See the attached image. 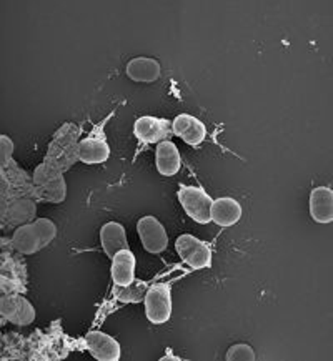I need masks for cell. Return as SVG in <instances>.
Wrapping results in <instances>:
<instances>
[{
    "instance_id": "7a4b0ae2",
    "label": "cell",
    "mask_w": 333,
    "mask_h": 361,
    "mask_svg": "<svg viewBox=\"0 0 333 361\" xmlns=\"http://www.w3.org/2000/svg\"><path fill=\"white\" fill-rule=\"evenodd\" d=\"M57 237V226L49 219H37L13 231L11 247L22 255H34L44 250Z\"/></svg>"
},
{
    "instance_id": "d4e9b609",
    "label": "cell",
    "mask_w": 333,
    "mask_h": 361,
    "mask_svg": "<svg viewBox=\"0 0 333 361\" xmlns=\"http://www.w3.org/2000/svg\"><path fill=\"white\" fill-rule=\"evenodd\" d=\"M165 360H175V361H180L182 358H178V356H162V361Z\"/></svg>"
},
{
    "instance_id": "4fadbf2b",
    "label": "cell",
    "mask_w": 333,
    "mask_h": 361,
    "mask_svg": "<svg viewBox=\"0 0 333 361\" xmlns=\"http://www.w3.org/2000/svg\"><path fill=\"white\" fill-rule=\"evenodd\" d=\"M83 345L89 353L99 361H119L122 356L120 343L104 331H90L83 338Z\"/></svg>"
},
{
    "instance_id": "7c38bea8",
    "label": "cell",
    "mask_w": 333,
    "mask_h": 361,
    "mask_svg": "<svg viewBox=\"0 0 333 361\" xmlns=\"http://www.w3.org/2000/svg\"><path fill=\"white\" fill-rule=\"evenodd\" d=\"M37 207L34 198H16L11 202H2V216L4 228H12V226H22L32 224L35 219Z\"/></svg>"
},
{
    "instance_id": "6da1fadb",
    "label": "cell",
    "mask_w": 333,
    "mask_h": 361,
    "mask_svg": "<svg viewBox=\"0 0 333 361\" xmlns=\"http://www.w3.org/2000/svg\"><path fill=\"white\" fill-rule=\"evenodd\" d=\"M80 147V128L73 123H66L59 128L50 142L44 164H47L60 172H67L78 160Z\"/></svg>"
},
{
    "instance_id": "44dd1931",
    "label": "cell",
    "mask_w": 333,
    "mask_h": 361,
    "mask_svg": "<svg viewBox=\"0 0 333 361\" xmlns=\"http://www.w3.org/2000/svg\"><path fill=\"white\" fill-rule=\"evenodd\" d=\"M135 255L131 248L122 250L112 258V280L117 286H127L135 281Z\"/></svg>"
},
{
    "instance_id": "e0dca14e",
    "label": "cell",
    "mask_w": 333,
    "mask_h": 361,
    "mask_svg": "<svg viewBox=\"0 0 333 361\" xmlns=\"http://www.w3.org/2000/svg\"><path fill=\"white\" fill-rule=\"evenodd\" d=\"M242 205L232 197H220L212 203V221L219 226H234L242 219Z\"/></svg>"
},
{
    "instance_id": "603a6c76",
    "label": "cell",
    "mask_w": 333,
    "mask_h": 361,
    "mask_svg": "<svg viewBox=\"0 0 333 361\" xmlns=\"http://www.w3.org/2000/svg\"><path fill=\"white\" fill-rule=\"evenodd\" d=\"M226 361H255L257 355L253 348L247 343H237L229 348L225 355Z\"/></svg>"
},
{
    "instance_id": "5bb4252c",
    "label": "cell",
    "mask_w": 333,
    "mask_h": 361,
    "mask_svg": "<svg viewBox=\"0 0 333 361\" xmlns=\"http://www.w3.org/2000/svg\"><path fill=\"white\" fill-rule=\"evenodd\" d=\"M27 290V268L20 258L4 257L2 295L24 293Z\"/></svg>"
},
{
    "instance_id": "ffe728a7",
    "label": "cell",
    "mask_w": 333,
    "mask_h": 361,
    "mask_svg": "<svg viewBox=\"0 0 333 361\" xmlns=\"http://www.w3.org/2000/svg\"><path fill=\"white\" fill-rule=\"evenodd\" d=\"M127 77L133 82L140 83H150L159 80L162 75V67L160 62L150 57H135L125 67Z\"/></svg>"
},
{
    "instance_id": "7402d4cb",
    "label": "cell",
    "mask_w": 333,
    "mask_h": 361,
    "mask_svg": "<svg viewBox=\"0 0 333 361\" xmlns=\"http://www.w3.org/2000/svg\"><path fill=\"white\" fill-rule=\"evenodd\" d=\"M114 295H115V298L120 300L122 303H140L145 300L147 285H145V281H137V280L127 286L115 285Z\"/></svg>"
},
{
    "instance_id": "2e32d148",
    "label": "cell",
    "mask_w": 333,
    "mask_h": 361,
    "mask_svg": "<svg viewBox=\"0 0 333 361\" xmlns=\"http://www.w3.org/2000/svg\"><path fill=\"white\" fill-rule=\"evenodd\" d=\"M310 215L317 224L333 221V190L330 187H317L310 193Z\"/></svg>"
},
{
    "instance_id": "ba28073f",
    "label": "cell",
    "mask_w": 333,
    "mask_h": 361,
    "mask_svg": "<svg viewBox=\"0 0 333 361\" xmlns=\"http://www.w3.org/2000/svg\"><path fill=\"white\" fill-rule=\"evenodd\" d=\"M104 125L105 122L97 125L94 130L89 133V137L80 140V147H78V160L83 161V164L97 165L109 160L110 147L107 143V137H105Z\"/></svg>"
},
{
    "instance_id": "d6986e66",
    "label": "cell",
    "mask_w": 333,
    "mask_h": 361,
    "mask_svg": "<svg viewBox=\"0 0 333 361\" xmlns=\"http://www.w3.org/2000/svg\"><path fill=\"white\" fill-rule=\"evenodd\" d=\"M155 164L159 173L164 175V177H174V175H177L180 166H182L178 147L170 140L160 142L155 150Z\"/></svg>"
},
{
    "instance_id": "8992f818",
    "label": "cell",
    "mask_w": 333,
    "mask_h": 361,
    "mask_svg": "<svg viewBox=\"0 0 333 361\" xmlns=\"http://www.w3.org/2000/svg\"><path fill=\"white\" fill-rule=\"evenodd\" d=\"M147 320L154 325H164L172 317V288L170 283H155L147 290L145 300Z\"/></svg>"
},
{
    "instance_id": "3957f363",
    "label": "cell",
    "mask_w": 333,
    "mask_h": 361,
    "mask_svg": "<svg viewBox=\"0 0 333 361\" xmlns=\"http://www.w3.org/2000/svg\"><path fill=\"white\" fill-rule=\"evenodd\" d=\"M34 200L62 203L67 197V183L63 172L47 164H42L35 169L34 175Z\"/></svg>"
},
{
    "instance_id": "5b68a950",
    "label": "cell",
    "mask_w": 333,
    "mask_h": 361,
    "mask_svg": "<svg viewBox=\"0 0 333 361\" xmlns=\"http://www.w3.org/2000/svg\"><path fill=\"white\" fill-rule=\"evenodd\" d=\"M178 202L187 216L200 225L212 221V197L202 187L195 185H182L178 188Z\"/></svg>"
},
{
    "instance_id": "52a82bcc",
    "label": "cell",
    "mask_w": 333,
    "mask_h": 361,
    "mask_svg": "<svg viewBox=\"0 0 333 361\" xmlns=\"http://www.w3.org/2000/svg\"><path fill=\"white\" fill-rule=\"evenodd\" d=\"M175 252L185 265L192 270H203L212 265V248L210 245L193 237V235L183 233L175 240Z\"/></svg>"
},
{
    "instance_id": "cb8c5ba5",
    "label": "cell",
    "mask_w": 333,
    "mask_h": 361,
    "mask_svg": "<svg viewBox=\"0 0 333 361\" xmlns=\"http://www.w3.org/2000/svg\"><path fill=\"white\" fill-rule=\"evenodd\" d=\"M0 145H2V164H7L13 159V142L7 135L0 137Z\"/></svg>"
},
{
    "instance_id": "9a60e30c",
    "label": "cell",
    "mask_w": 333,
    "mask_h": 361,
    "mask_svg": "<svg viewBox=\"0 0 333 361\" xmlns=\"http://www.w3.org/2000/svg\"><path fill=\"white\" fill-rule=\"evenodd\" d=\"M172 132L174 135L187 143V145L197 147L203 143L207 138V127L200 118L193 117L188 114H180L174 118L172 122Z\"/></svg>"
},
{
    "instance_id": "277c9868",
    "label": "cell",
    "mask_w": 333,
    "mask_h": 361,
    "mask_svg": "<svg viewBox=\"0 0 333 361\" xmlns=\"http://www.w3.org/2000/svg\"><path fill=\"white\" fill-rule=\"evenodd\" d=\"M0 177H2V202H11L16 198H34V180L13 159L7 164H2Z\"/></svg>"
},
{
    "instance_id": "30bf717a",
    "label": "cell",
    "mask_w": 333,
    "mask_h": 361,
    "mask_svg": "<svg viewBox=\"0 0 333 361\" xmlns=\"http://www.w3.org/2000/svg\"><path fill=\"white\" fill-rule=\"evenodd\" d=\"M137 231L143 248L149 253H164L169 247V235L165 226L155 216H142L137 224Z\"/></svg>"
},
{
    "instance_id": "9c48e42d",
    "label": "cell",
    "mask_w": 333,
    "mask_h": 361,
    "mask_svg": "<svg viewBox=\"0 0 333 361\" xmlns=\"http://www.w3.org/2000/svg\"><path fill=\"white\" fill-rule=\"evenodd\" d=\"M0 314L4 320L17 326H27L35 320V310L22 293L2 295L0 300Z\"/></svg>"
},
{
    "instance_id": "8fae6325",
    "label": "cell",
    "mask_w": 333,
    "mask_h": 361,
    "mask_svg": "<svg viewBox=\"0 0 333 361\" xmlns=\"http://www.w3.org/2000/svg\"><path fill=\"white\" fill-rule=\"evenodd\" d=\"M170 133H174L172 122L166 118L143 115V117H138L135 123H133V135L142 143H157L159 145L160 142L169 138Z\"/></svg>"
},
{
    "instance_id": "ac0fdd59",
    "label": "cell",
    "mask_w": 333,
    "mask_h": 361,
    "mask_svg": "<svg viewBox=\"0 0 333 361\" xmlns=\"http://www.w3.org/2000/svg\"><path fill=\"white\" fill-rule=\"evenodd\" d=\"M100 243L105 255L112 260L119 252L128 248L125 226L119 221H107L100 230Z\"/></svg>"
}]
</instances>
